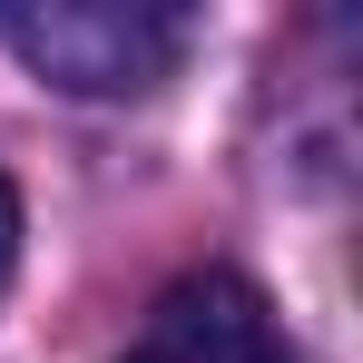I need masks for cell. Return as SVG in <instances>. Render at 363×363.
Here are the masks:
<instances>
[{
  "label": "cell",
  "mask_w": 363,
  "mask_h": 363,
  "mask_svg": "<svg viewBox=\"0 0 363 363\" xmlns=\"http://www.w3.org/2000/svg\"><path fill=\"white\" fill-rule=\"evenodd\" d=\"M118 363H295V354H285L265 295L226 265H206V275H177L157 295V314L138 324V344Z\"/></svg>",
  "instance_id": "cell-2"
},
{
  "label": "cell",
  "mask_w": 363,
  "mask_h": 363,
  "mask_svg": "<svg viewBox=\"0 0 363 363\" xmlns=\"http://www.w3.org/2000/svg\"><path fill=\"white\" fill-rule=\"evenodd\" d=\"M0 40L20 50L30 79H50L69 99H138L186 60L196 20L167 0H10Z\"/></svg>",
  "instance_id": "cell-1"
},
{
  "label": "cell",
  "mask_w": 363,
  "mask_h": 363,
  "mask_svg": "<svg viewBox=\"0 0 363 363\" xmlns=\"http://www.w3.org/2000/svg\"><path fill=\"white\" fill-rule=\"evenodd\" d=\"M10 265H20V196H10V177H0V285H10Z\"/></svg>",
  "instance_id": "cell-3"
}]
</instances>
